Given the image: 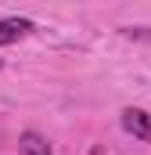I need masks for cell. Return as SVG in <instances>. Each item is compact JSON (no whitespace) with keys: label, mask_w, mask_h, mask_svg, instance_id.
Segmentation results:
<instances>
[{"label":"cell","mask_w":151,"mask_h":155,"mask_svg":"<svg viewBox=\"0 0 151 155\" xmlns=\"http://www.w3.org/2000/svg\"><path fill=\"white\" fill-rule=\"evenodd\" d=\"M122 126H126V134H133L137 141H151V116L144 108H126V112H122Z\"/></svg>","instance_id":"1"},{"label":"cell","mask_w":151,"mask_h":155,"mask_svg":"<svg viewBox=\"0 0 151 155\" xmlns=\"http://www.w3.org/2000/svg\"><path fill=\"white\" fill-rule=\"evenodd\" d=\"M29 33H33V22H29V18H4V22H0V47L18 43V40L29 36Z\"/></svg>","instance_id":"2"},{"label":"cell","mask_w":151,"mask_h":155,"mask_svg":"<svg viewBox=\"0 0 151 155\" xmlns=\"http://www.w3.org/2000/svg\"><path fill=\"white\" fill-rule=\"evenodd\" d=\"M22 155H50V144L29 130V134H22Z\"/></svg>","instance_id":"3"}]
</instances>
